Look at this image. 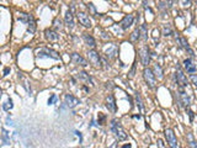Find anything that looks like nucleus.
Masks as SVG:
<instances>
[{
	"label": "nucleus",
	"instance_id": "obj_1",
	"mask_svg": "<svg viewBox=\"0 0 197 148\" xmlns=\"http://www.w3.org/2000/svg\"><path fill=\"white\" fill-rule=\"evenodd\" d=\"M110 128H111L112 133L115 134V137H116L117 141H125V140H127L128 136H127L126 131L123 130V127L121 126V124L118 122V121H117L116 118H113V120L111 121Z\"/></svg>",
	"mask_w": 197,
	"mask_h": 148
},
{
	"label": "nucleus",
	"instance_id": "obj_2",
	"mask_svg": "<svg viewBox=\"0 0 197 148\" xmlns=\"http://www.w3.org/2000/svg\"><path fill=\"white\" fill-rule=\"evenodd\" d=\"M36 57L37 58H53V59H60V56L58 53L51 48L47 47H42V48H38L36 49Z\"/></svg>",
	"mask_w": 197,
	"mask_h": 148
},
{
	"label": "nucleus",
	"instance_id": "obj_3",
	"mask_svg": "<svg viewBox=\"0 0 197 148\" xmlns=\"http://www.w3.org/2000/svg\"><path fill=\"white\" fill-rule=\"evenodd\" d=\"M143 78H144V82H146V84H147L148 88L153 89L155 87L156 79H155V75H154V73H153V71L150 68H147V67L144 68V71H143Z\"/></svg>",
	"mask_w": 197,
	"mask_h": 148
},
{
	"label": "nucleus",
	"instance_id": "obj_4",
	"mask_svg": "<svg viewBox=\"0 0 197 148\" xmlns=\"http://www.w3.org/2000/svg\"><path fill=\"white\" fill-rule=\"evenodd\" d=\"M165 138H166V142L169 144L170 148H175L176 146H179V142H177V138L175 136V133L173 130H170V128H166L165 130Z\"/></svg>",
	"mask_w": 197,
	"mask_h": 148
},
{
	"label": "nucleus",
	"instance_id": "obj_5",
	"mask_svg": "<svg viewBox=\"0 0 197 148\" xmlns=\"http://www.w3.org/2000/svg\"><path fill=\"white\" fill-rule=\"evenodd\" d=\"M86 55H88V59L91 64L97 67V68H101V57L99 56V53L96 51H94V49L88 51Z\"/></svg>",
	"mask_w": 197,
	"mask_h": 148
},
{
	"label": "nucleus",
	"instance_id": "obj_6",
	"mask_svg": "<svg viewBox=\"0 0 197 148\" xmlns=\"http://www.w3.org/2000/svg\"><path fill=\"white\" fill-rule=\"evenodd\" d=\"M138 53H139V57H140L142 64H143L144 67H147V65L150 63V52H149V48H148L147 46H144V47H142V48L138 51Z\"/></svg>",
	"mask_w": 197,
	"mask_h": 148
},
{
	"label": "nucleus",
	"instance_id": "obj_7",
	"mask_svg": "<svg viewBox=\"0 0 197 148\" xmlns=\"http://www.w3.org/2000/svg\"><path fill=\"white\" fill-rule=\"evenodd\" d=\"M190 96L187 95V93L183 90L182 88L179 90V106H185V107H189L190 106Z\"/></svg>",
	"mask_w": 197,
	"mask_h": 148
},
{
	"label": "nucleus",
	"instance_id": "obj_8",
	"mask_svg": "<svg viewBox=\"0 0 197 148\" xmlns=\"http://www.w3.org/2000/svg\"><path fill=\"white\" fill-rule=\"evenodd\" d=\"M79 102H80L79 99L75 98L74 95H72V94H65L64 95V104L67 107H69V109H74Z\"/></svg>",
	"mask_w": 197,
	"mask_h": 148
},
{
	"label": "nucleus",
	"instance_id": "obj_9",
	"mask_svg": "<svg viewBox=\"0 0 197 148\" xmlns=\"http://www.w3.org/2000/svg\"><path fill=\"white\" fill-rule=\"evenodd\" d=\"M76 17H78V20H79V22H80L84 27H88V29H90L91 26V20L89 19V15L88 14H85V12H83V11H78V14H76Z\"/></svg>",
	"mask_w": 197,
	"mask_h": 148
},
{
	"label": "nucleus",
	"instance_id": "obj_10",
	"mask_svg": "<svg viewBox=\"0 0 197 148\" xmlns=\"http://www.w3.org/2000/svg\"><path fill=\"white\" fill-rule=\"evenodd\" d=\"M176 73H175V77H176V82H177V84H180L181 87H186L187 85V78H186V75L183 74V72L181 71V68H180V65H176Z\"/></svg>",
	"mask_w": 197,
	"mask_h": 148
},
{
	"label": "nucleus",
	"instance_id": "obj_11",
	"mask_svg": "<svg viewBox=\"0 0 197 148\" xmlns=\"http://www.w3.org/2000/svg\"><path fill=\"white\" fill-rule=\"evenodd\" d=\"M70 59L76 65H82V67H86L88 65V62L85 61V58H83L80 55H79V53H72V55H70Z\"/></svg>",
	"mask_w": 197,
	"mask_h": 148
},
{
	"label": "nucleus",
	"instance_id": "obj_12",
	"mask_svg": "<svg viewBox=\"0 0 197 148\" xmlns=\"http://www.w3.org/2000/svg\"><path fill=\"white\" fill-rule=\"evenodd\" d=\"M133 21H134V16L133 15H126L123 17V20L121 21V27L122 30H128L131 26L133 25Z\"/></svg>",
	"mask_w": 197,
	"mask_h": 148
},
{
	"label": "nucleus",
	"instance_id": "obj_13",
	"mask_svg": "<svg viewBox=\"0 0 197 148\" xmlns=\"http://www.w3.org/2000/svg\"><path fill=\"white\" fill-rule=\"evenodd\" d=\"M106 107H107V110H109L110 112H112V114H115L116 110H117V107H116V101H115V98H113L112 94H110V95L107 96V99H106Z\"/></svg>",
	"mask_w": 197,
	"mask_h": 148
},
{
	"label": "nucleus",
	"instance_id": "obj_14",
	"mask_svg": "<svg viewBox=\"0 0 197 148\" xmlns=\"http://www.w3.org/2000/svg\"><path fill=\"white\" fill-rule=\"evenodd\" d=\"M45 37L48 39L49 42H56V41L59 39V35L53 30H46L45 31Z\"/></svg>",
	"mask_w": 197,
	"mask_h": 148
},
{
	"label": "nucleus",
	"instance_id": "obj_15",
	"mask_svg": "<svg viewBox=\"0 0 197 148\" xmlns=\"http://www.w3.org/2000/svg\"><path fill=\"white\" fill-rule=\"evenodd\" d=\"M76 78L79 79V80H82V82H85V83H88V84H90V85H93L94 84V82H93V79H91V77L86 73V72H79L78 74H76Z\"/></svg>",
	"mask_w": 197,
	"mask_h": 148
},
{
	"label": "nucleus",
	"instance_id": "obj_16",
	"mask_svg": "<svg viewBox=\"0 0 197 148\" xmlns=\"http://www.w3.org/2000/svg\"><path fill=\"white\" fill-rule=\"evenodd\" d=\"M64 20H65V25H67L70 30L74 29V17H73V14H72V10H68L67 12H65Z\"/></svg>",
	"mask_w": 197,
	"mask_h": 148
},
{
	"label": "nucleus",
	"instance_id": "obj_17",
	"mask_svg": "<svg viewBox=\"0 0 197 148\" xmlns=\"http://www.w3.org/2000/svg\"><path fill=\"white\" fill-rule=\"evenodd\" d=\"M118 53V49H117V46L116 45H112L109 47V49H105V55L109 59H113L116 58V55Z\"/></svg>",
	"mask_w": 197,
	"mask_h": 148
},
{
	"label": "nucleus",
	"instance_id": "obj_18",
	"mask_svg": "<svg viewBox=\"0 0 197 148\" xmlns=\"http://www.w3.org/2000/svg\"><path fill=\"white\" fill-rule=\"evenodd\" d=\"M83 39H84V42L86 43V46H89L90 48H95V47H96V42H95L94 37L91 36V35L84 33V35H83Z\"/></svg>",
	"mask_w": 197,
	"mask_h": 148
},
{
	"label": "nucleus",
	"instance_id": "obj_19",
	"mask_svg": "<svg viewBox=\"0 0 197 148\" xmlns=\"http://www.w3.org/2000/svg\"><path fill=\"white\" fill-rule=\"evenodd\" d=\"M183 67H185V69H186L187 73H195L196 69H197L196 65H195V63H193L190 58H187V59L183 61Z\"/></svg>",
	"mask_w": 197,
	"mask_h": 148
},
{
	"label": "nucleus",
	"instance_id": "obj_20",
	"mask_svg": "<svg viewBox=\"0 0 197 148\" xmlns=\"http://www.w3.org/2000/svg\"><path fill=\"white\" fill-rule=\"evenodd\" d=\"M153 73H154V75H155V78H158V79H163V77H164V72H163V68L159 65V64H154V67H153Z\"/></svg>",
	"mask_w": 197,
	"mask_h": 148
},
{
	"label": "nucleus",
	"instance_id": "obj_21",
	"mask_svg": "<svg viewBox=\"0 0 197 148\" xmlns=\"http://www.w3.org/2000/svg\"><path fill=\"white\" fill-rule=\"evenodd\" d=\"M17 19H19V21H21V22H23V24H29V22L33 19V16L30 15V14H26V12H19Z\"/></svg>",
	"mask_w": 197,
	"mask_h": 148
},
{
	"label": "nucleus",
	"instance_id": "obj_22",
	"mask_svg": "<svg viewBox=\"0 0 197 148\" xmlns=\"http://www.w3.org/2000/svg\"><path fill=\"white\" fill-rule=\"evenodd\" d=\"M176 42H177V45H179L180 47L185 48L186 51H187V49H190V45H189L187 39H186L185 37H181V36H176Z\"/></svg>",
	"mask_w": 197,
	"mask_h": 148
},
{
	"label": "nucleus",
	"instance_id": "obj_23",
	"mask_svg": "<svg viewBox=\"0 0 197 148\" xmlns=\"http://www.w3.org/2000/svg\"><path fill=\"white\" fill-rule=\"evenodd\" d=\"M186 138H187V143H189L190 148H197V142L195 141V138H193V134H192L191 132H187V134H186Z\"/></svg>",
	"mask_w": 197,
	"mask_h": 148
},
{
	"label": "nucleus",
	"instance_id": "obj_24",
	"mask_svg": "<svg viewBox=\"0 0 197 148\" xmlns=\"http://www.w3.org/2000/svg\"><path fill=\"white\" fill-rule=\"evenodd\" d=\"M138 30H139V33H140V38H142V39H144V41H146V39L148 38V31H147V26L143 24V25H140V26H139V29H138Z\"/></svg>",
	"mask_w": 197,
	"mask_h": 148
},
{
	"label": "nucleus",
	"instance_id": "obj_25",
	"mask_svg": "<svg viewBox=\"0 0 197 148\" xmlns=\"http://www.w3.org/2000/svg\"><path fill=\"white\" fill-rule=\"evenodd\" d=\"M2 140L4 144H10V133L5 128H2Z\"/></svg>",
	"mask_w": 197,
	"mask_h": 148
},
{
	"label": "nucleus",
	"instance_id": "obj_26",
	"mask_svg": "<svg viewBox=\"0 0 197 148\" xmlns=\"http://www.w3.org/2000/svg\"><path fill=\"white\" fill-rule=\"evenodd\" d=\"M136 102H137V106H138L139 111L143 114L144 112V105H143V101H142V98H140L139 93H136Z\"/></svg>",
	"mask_w": 197,
	"mask_h": 148
},
{
	"label": "nucleus",
	"instance_id": "obj_27",
	"mask_svg": "<svg viewBox=\"0 0 197 148\" xmlns=\"http://www.w3.org/2000/svg\"><path fill=\"white\" fill-rule=\"evenodd\" d=\"M12 107H14V104H12V100L9 98V99L3 104V109H4V111H10Z\"/></svg>",
	"mask_w": 197,
	"mask_h": 148
},
{
	"label": "nucleus",
	"instance_id": "obj_28",
	"mask_svg": "<svg viewBox=\"0 0 197 148\" xmlns=\"http://www.w3.org/2000/svg\"><path fill=\"white\" fill-rule=\"evenodd\" d=\"M174 32H173V29H171V26H170L169 24L168 25H164V27H163V35L164 36H171Z\"/></svg>",
	"mask_w": 197,
	"mask_h": 148
},
{
	"label": "nucleus",
	"instance_id": "obj_29",
	"mask_svg": "<svg viewBox=\"0 0 197 148\" xmlns=\"http://www.w3.org/2000/svg\"><path fill=\"white\" fill-rule=\"evenodd\" d=\"M139 38H140V33H139V30H138V29L134 30L132 33H131V37H129V39H131L132 42H137Z\"/></svg>",
	"mask_w": 197,
	"mask_h": 148
},
{
	"label": "nucleus",
	"instance_id": "obj_30",
	"mask_svg": "<svg viewBox=\"0 0 197 148\" xmlns=\"http://www.w3.org/2000/svg\"><path fill=\"white\" fill-rule=\"evenodd\" d=\"M35 31H36V21H35V17L29 22V29H27V32L30 33V35H32V33H35Z\"/></svg>",
	"mask_w": 197,
	"mask_h": 148
},
{
	"label": "nucleus",
	"instance_id": "obj_31",
	"mask_svg": "<svg viewBox=\"0 0 197 148\" xmlns=\"http://www.w3.org/2000/svg\"><path fill=\"white\" fill-rule=\"evenodd\" d=\"M58 101V96L56 95V94H52V95L49 96V99H48V101H47V104L48 105H53V104H56Z\"/></svg>",
	"mask_w": 197,
	"mask_h": 148
},
{
	"label": "nucleus",
	"instance_id": "obj_32",
	"mask_svg": "<svg viewBox=\"0 0 197 148\" xmlns=\"http://www.w3.org/2000/svg\"><path fill=\"white\" fill-rule=\"evenodd\" d=\"M53 26H54V29H56V30H62V29H63L62 21H60L59 19H54V21H53Z\"/></svg>",
	"mask_w": 197,
	"mask_h": 148
},
{
	"label": "nucleus",
	"instance_id": "obj_33",
	"mask_svg": "<svg viewBox=\"0 0 197 148\" xmlns=\"http://www.w3.org/2000/svg\"><path fill=\"white\" fill-rule=\"evenodd\" d=\"M88 10H89V12L91 15H96V9H95V6H94V4H91V3H89L88 4Z\"/></svg>",
	"mask_w": 197,
	"mask_h": 148
},
{
	"label": "nucleus",
	"instance_id": "obj_34",
	"mask_svg": "<svg viewBox=\"0 0 197 148\" xmlns=\"http://www.w3.org/2000/svg\"><path fill=\"white\" fill-rule=\"evenodd\" d=\"M105 120H106V116H105L102 112H99V125H103Z\"/></svg>",
	"mask_w": 197,
	"mask_h": 148
},
{
	"label": "nucleus",
	"instance_id": "obj_35",
	"mask_svg": "<svg viewBox=\"0 0 197 148\" xmlns=\"http://www.w3.org/2000/svg\"><path fill=\"white\" fill-rule=\"evenodd\" d=\"M136 63L133 64V67H132V69H131V72H129V75H128V78L129 79H132V78H134V74H136Z\"/></svg>",
	"mask_w": 197,
	"mask_h": 148
},
{
	"label": "nucleus",
	"instance_id": "obj_36",
	"mask_svg": "<svg viewBox=\"0 0 197 148\" xmlns=\"http://www.w3.org/2000/svg\"><path fill=\"white\" fill-rule=\"evenodd\" d=\"M186 111H187V114H189V116H190V122L192 124L193 122V118H195V115H193V111L192 110H190L189 107H186Z\"/></svg>",
	"mask_w": 197,
	"mask_h": 148
},
{
	"label": "nucleus",
	"instance_id": "obj_37",
	"mask_svg": "<svg viewBox=\"0 0 197 148\" xmlns=\"http://www.w3.org/2000/svg\"><path fill=\"white\" fill-rule=\"evenodd\" d=\"M190 80H191V83H192L193 85H196V87H197V75H196V74H191Z\"/></svg>",
	"mask_w": 197,
	"mask_h": 148
},
{
	"label": "nucleus",
	"instance_id": "obj_38",
	"mask_svg": "<svg viewBox=\"0 0 197 148\" xmlns=\"http://www.w3.org/2000/svg\"><path fill=\"white\" fill-rule=\"evenodd\" d=\"M180 4H181L183 8L190 6V0H180Z\"/></svg>",
	"mask_w": 197,
	"mask_h": 148
},
{
	"label": "nucleus",
	"instance_id": "obj_39",
	"mask_svg": "<svg viewBox=\"0 0 197 148\" xmlns=\"http://www.w3.org/2000/svg\"><path fill=\"white\" fill-rule=\"evenodd\" d=\"M105 87H106V89H110V90L115 88V85H113V83H112V82H107V83H106V85H105Z\"/></svg>",
	"mask_w": 197,
	"mask_h": 148
},
{
	"label": "nucleus",
	"instance_id": "obj_40",
	"mask_svg": "<svg viewBox=\"0 0 197 148\" xmlns=\"http://www.w3.org/2000/svg\"><path fill=\"white\" fill-rule=\"evenodd\" d=\"M158 146H159V148H165V147H164V143H163L162 140H158Z\"/></svg>",
	"mask_w": 197,
	"mask_h": 148
},
{
	"label": "nucleus",
	"instance_id": "obj_41",
	"mask_svg": "<svg viewBox=\"0 0 197 148\" xmlns=\"http://www.w3.org/2000/svg\"><path fill=\"white\" fill-rule=\"evenodd\" d=\"M9 72H10V68H5V69H4V74H3V75H4V77H6V75L9 74Z\"/></svg>",
	"mask_w": 197,
	"mask_h": 148
},
{
	"label": "nucleus",
	"instance_id": "obj_42",
	"mask_svg": "<svg viewBox=\"0 0 197 148\" xmlns=\"http://www.w3.org/2000/svg\"><path fill=\"white\" fill-rule=\"evenodd\" d=\"M74 133H76V136L80 137V140L83 141V137H82V132H79V131H74Z\"/></svg>",
	"mask_w": 197,
	"mask_h": 148
},
{
	"label": "nucleus",
	"instance_id": "obj_43",
	"mask_svg": "<svg viewBox=\"0 0 197 148\" xmlns=\"http://www.w3.org/2000/svg\"><path fill=\"white\" fill-rule=\"evenodd\" d=\"M122 148H132V146H131V143H127V144L122 146Z\"/></svg>",
	"mask_w": 197,
	"mask_h": 148
},
{
	"label": "nucleus",
	"instance_id": "obj_44",
	"mask_svg": "<svg viewBox=\"0 0 197 148\" xmlns=\"http://www.w3.org/2000/svg\"><path fill=\"white\" fill-rule=\"evenodd\" d=\"M6 122H8V125H14V124H12V121H11V120H10L9 117L6 118Z\"/></svg>",
	"mask_w": 197,
	"mask_h": 148
},
{
	"label": "nucleus",
	"instance_id": "obj_45",
	"mask_svg": "<svg viewBox=\"0 0 197 148\" xmlns=\"http://www.w3.org/2000/svg\"><path fill=\"white\" fill-rule=\"evenodd\" d=\"M2 95H3V90H2V89H0V96H2Z\"/></svg>",
	"mask_w": 197,
	"mask_h": 148
},
{
	"label": "nucleus",
	"instance_id": "obj_46",
	"mask_svg": "<svg viewBox=\"0 0 197 148\" xmlns=\"http://www.w3.org/2000/svg\"><path fill=\"white\" fill-rule=\"evenodd\" d=\"M196 3H197V0H196Z\"/></svg>",
	"mask_w": 197,
	"mask_h": 148
}]
</instances>
